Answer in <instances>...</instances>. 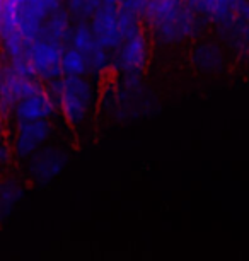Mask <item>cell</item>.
I'll use <instances>...</instances> for the list:
<instances>
[{"mask_svg": "<svg viewBox=\"0 0 249 261\" xmlns=\"http://www.w3.org/2000/svg\"><path fill=\"white\" fill-rule=\"evenodd\" d=\"M147 4H149V0H121L120 7H123L125 11L133 12L136 16L142 17V12H144V9Z\"/></svg>", "mask_w": 249, "mask_h": 261, "instance_id": "18", "label": "cell"}, {"mask_svg": "<svg viewBox=\"0 0 249 261\" xmlns=\"http://www.w3.org/2000/svg\"><path fill=\"white\" fill-rule=\"evenodd\" d=\"M142 17L164 45L188 41L202 28V17L184 0H149Z\"/></svg>", "mask_w": 249, "mask_h": 261, "instance_id": "1", "label": "cell"}, {"mask_svg": "<svg viewBox=\"0 0 249 261\" xmlns=\"http://www.w3.org/2000/svg\"><path fill=\"white\" fill-rule=\"evenodd\" d=\"M68 164V154L62 147L45 145L27 159V172L38 185H48L62 174Z\"/></svg>", "mask_w": 249, "mask_h": 261, "instance_id": "7", "label": "cell"}, {"mask_svg": "<svg viewBox=\"0 0 249 261\" xmlns=\"http://www.w3.org/2000/svg\"><path fill=\"white\" fill-rule=\"evenodd\" d=\"M91 17L92 19L89 26L92 29V33H94L96 39L106 50L115 51L126 39L123 26H121L118 6L102 7L92 14Z\"/></svg>", "mask_w": 249, "mask_h": 261, "instance_id": "10", "label": "cell"}, {"mask_svg": "<svg viewBox=\"0 0 249 261\" xmlns=\"http://www.w3.org/2000/svg\"><path fill=\"white\" fill-rule=\"evenodd\" d=\"M11 4L16 26L27 45L40 36V29L43 21L53 11L60 9L62 0H7Z\"/></svg>", "mask_w": 249, "mask_h": 261, "instance_id": "3", "label": "cell"}, {"mask_svg": "<svg viewBox=\"0 0 249 261\" xmlns=\"http://www.w3.org/2000/svg\"><path fill=\"white\" fill-rule=\"evenodd\" d=\"M48 92L67 125L79 128L96 105V87L87 75H60L50 82Z\"/></svg>", "mask_w": 249, "mask_h": 261, "instance_id": "2", "label": "cell"}, {"mask_svg": "<svg viewBox=\"0 0 249 261\" xmlns=\"http://www.w3.org/2000/svg\"><path fill=\"white\" fill-rule=\"evenodd\" d=\"M2 4H4V0H0V6H2Z\"/></svg>", "mask_w": 249, "mask_h": 261, "instance_id": "22", "label": "cell"}, {"mask_svg": "<svg viewBox=\"0 0 249 261\" xmlns=\"http://www.w3.org/2000/svg\"><path fill=\"white\" fill-rule=\"evenodd\" d=\"M120 2L121 0H68V9L75 16L87 17L102 7L120 6Z\"/></svg>", "mask_w": 249, "mask_h": 261, "instance_id": "17", "label": "cell"}, {"mask_svg": "<svg viewBox=\"0 0 249 261\" xmlns=\"http://www.w3.org/2000/svg\"><path fill=\"white\" fill-rule=\"evenodd\" d=\"M202 19L231 26L246 0H184Z\"/></svg>", "mask_w": 249, "mask_h": 261, "instance_id": "12", "label": "cell"}, {"mask_svg": "<svg viewBox=\"0 0 249 261\" xmlns=\"http://www.w3.org/2000/svg\"><path fill=\"white\" fill-rule=\"evenodd\" d=\"M41 87V82L36 77L16 70L11 63L0 68V105L6 108L7 113L11 111V108L16 102L36 92Z\"/></svg>", "mask_w": 249, "mask_h": 261, "instance_id": "9", "label": "cell"}, {"mask_svg": "<svg viewBox=\"0 0 249 261\" xmlns=\"http://www.w3.org/2000/svg\"><path fill=\"white\" fill-rule=\"evenodd\" d=\"M7 116H9L7 110L0 105V139H2V137L6 135V132H7Z\"/></svg>", "mask_w": 249, "mask_h": 261, "instance_id": "21", "label": "cell"}, {"mask_svg": "<svg viewBox=\"0 0 249 261\" xmlns=\"http://www.w3.org/2000/svg\"><path fill=\"white\" fill-rule=\"evenodd\" d=\"M11 157H12L11 145L0 144V169H2V167H6L9 162H11Z\"/></svg>", "mask_w": 249, "mask_h": 261, "instance_id": "20", "label": "cell"}, {"mask_svg": "<svg viewBox=\"0 0 249 261\" xmlns=\"http://www.w3.org/2000/svg\"><path fill=\"white\" fill-rule=\"evenodd\" d=\"M16 121H34V120H51L57 115V105L48 89L41 87L33 94L16 102L9 111Z\"/></svg>", "mask_w": 249, "mask_h": 261, "instance_id": "11", "label": "cell"}, {"mask_svg": "<svg viewBox=\"0 0 249 261\" xmlns=\"http://www.w3.org/2000/svg\"><path fill=\"white\" fill-rule=\"evenodd\" d=\"M72 29H74V26H72L68 12L62 11V9H57V11H53L50 16L43 21L40 36L38 38L50 39L53 43H58V45L65 46L68 45V41H70Z\"/></svg>", "mask_w": 249, "mask_h": 261, "instance_id": "13", "label": "cell"}, {"mask_svg": "<svg viewBox=\"0 0 249 261\" xmlns=\"http://www.w3.org/2000/svg\"><path fill=\"white\" fill-rule=\"evenodd\" d=\"M150 57L149 39L144 33L139 31L125 39L115 50L113 65L126 75H139L147 67Z\"/></svg>", "mask_w": 249, "mask_h": 261, "instance_id": "8", "label": "cell"}, {"mask_svg": "<svg viewBox=\"0 0 249 261\" xmlns=\"http://www.w3.org/2000/svg\"><path fill=\"white\" fill-rule=\"evenodd\" d=\"M193 63L200 72L205 73H213V72H220L226 67V53H224L222 46L217 43L207 41V43H200L198 46H195L193 50Z\"/></svg>", "mask_w": 249, "mask_h": 261, "instance_id": "14", "label": "cell"}, {"mask_svg": "<svg viewBox=\"0 0 249 261\" xmlns=\"http://www.w3.org/2000/svg\"><path fill=\"white\" fill-rule=\"evenodd\" d=\"M68 45L77 48V50L86 57L87 63H89V72L92 73H104L113 65L111 51L106 50V48L97 41L91 26L87 22H79L77 26H74Z\"/></svg>", "mask_w": 249, "mask_h": 261, "instance_id": "6", "label": "cell"}, {"mask_svg": "<svg viewBox=\"0 0 249 261\" xmlns=\"http://www.w3.org/2000/svg\"><path fill=\"white\" fill-rule=\"evenodd\" d=\"M51 135L53 126L50 120L17 121L11 139L12 155H16L21 161H27L33 154H36L50 142Z\"/></svg>", "mask_w": 249, "mask_h": 261, "instance_id": "4", "label": "cell"}, {"mask_svg": "<svg viewBox=\"0 0 249 261\" xmlns=\"http://www.w3.org/2000/svg\"><path fill=\"white\" fill-rule=\"evenodd\" d=\"M232 24H236V26H241V29H244L246 34L249 36V2L242 4L241 11H239L237 17L234 19ZM232 24H231V26H232Z\"/></svg>", "mask_w": 249, "mask_h": 261, "instance_id": "19", "label": "cell"}, {"mask_svg": "<svg viewBox=\"0 0 249 261\" xmlns=\"http://www.w3.org/2000/svg\"><path fill=\"white\" fill-rule=\"evenodd\" d=\"M63 48L65 46L45 38H36L29 43L26 58L31 63L34 75L40 82H51L62 75Z\"/></svg>", "mask_w": 249, "mask_h": 261, "instance_id": "5", "label": "cell"}, {"mask_svg": "<svg viewBox=\"0 0 249 261\" xmlns=\"http://www.w3.org/2000/svg\"><path fill=\"white\" fill-rule=\"evenodd\" d=\"M24 196V188L17 181H0V219H7Z\"/></svg>", "mask_w": 249, "mask_h": 261, "instance_id": "15", "label": "cell"}, {"mask_svg": "<svg viewBox=\"0 0 249 261\" xmlns=\"http://www.w3.org/2000/svg\"><path fill=\"white\" fill-rule=\"evenodd\" d=\"M89 63L74 46H65L62 53V75H87Z\"/></svg>", "mask_w": 249, "mask_h": 261, "instance_id": "16", "label": "cell"}]
</instances>
